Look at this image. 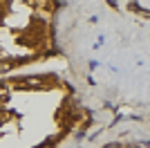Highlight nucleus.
I'll use <instances>...</instances> for the list:
<instances>
[{
    "label": "nucleus",
    "instance_id": "f257e3e1",
    "mask_svg": "<svg viewBox=\"0 0 150 148\" xmlns=\"http://www.w3.org/2000/svg\"><path fill=\"white\" fill-rule=\"evenodd\" d=\"M92 123V110L58 72L0 76V148H63Z\"/></svg>",
    "mask_w": 150,
    "mask_h": 148
},
{
    "label": "nucleus",
    "instance_id": "f03ea898",
    "mask_svg": "<svg viewBox=\"0 0 150 148\" xmlns=\"http://www.w3.org/2000/svg\"><path fill=\"white\" fill-rule=\"evenodd\" d=\"M58 0H0V76L61 56Z\"/></svg>",
    "mask_w": 150,
    "mask_h": 148
},
{
    "label": "nucleus",
    "instance_id": "7ed1b4c3",
    "mask_svg": "<svg viewBox=\"0 0 150 148\" xmlns=\"http://www.w3.org/2000/svg\"><path fill=\"white\" fill-rule=\"evenodd\" d=\"M99 148H148V144L141 142H128V139H117V142H105Z\"/></svg>",
    "mask_w": 150,
    "mask_h": 148
}]
</instances>
